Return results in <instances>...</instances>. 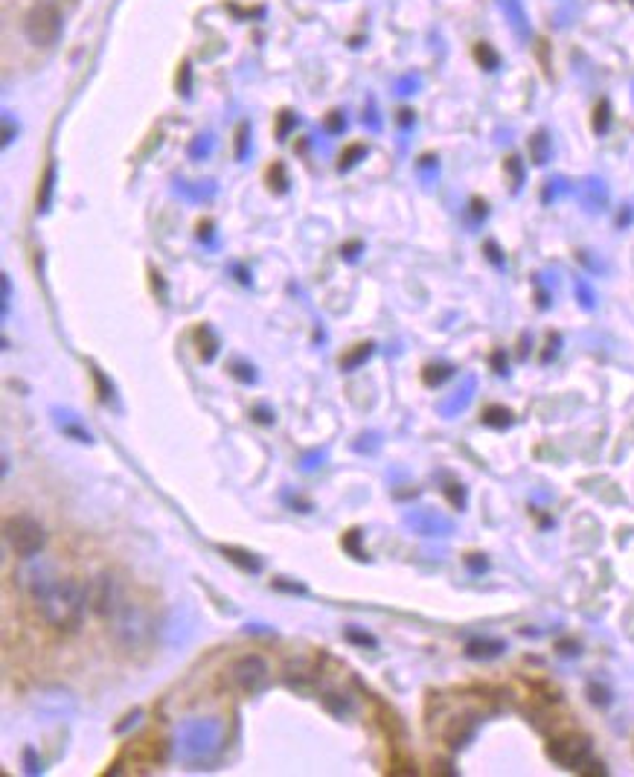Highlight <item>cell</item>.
Wrapping results in <instances>:
<instances>
[{
	"label": "cell",
	"mask_w": 634,
	"mask_h": 777,
	"mask_svg": "<svg viewBox=\"0 0 634 777\" xmlns=\"http://www.w3.org/2000/svg\"><path fill=\"white\" fill-rule=\"evenodd\" d=\"M30 594L38 614L55 632L74 635L82 629L88 614V588H82L74 577H55L53 571H38L30 580Z\"/></svg>",
	"instance_id": "1"
},
{
	"label": "cell",
	"mask_w": 634,
	"mask_h": 777,
	"mask_svg": "<svg viewBox=\"0 0 634 777\" xmlns=\"http://www.w3.org/2000/svg\"><path fill=\"white\" fill-rule=\"evenodd\" d=\"M224 748V722L213 716L190 719L178 728L175 754L186 766H210Z\"/></svg>",
	"instance_id": "2"
},
{
	"label": "cell",
	"mask_w": 634,
	"mask_h": 777,
	"mask_svg": "<svg viewBox=\"0 0 634 777\" xmlns=\"http://www.w3.org/2000/svg\"><path fill=\"white\" fill-rule=\"evenodd\" d=\"M4 539L9 544V551L15 553L18 559H33L45 551L47 544V530L38 518L18 513V515H9L4 522Z\"/></svg>",
	"instance_id": "3"
},
{
	"label": "cell",
	"mask_w": 634,
	"mask_h": 777,
	"mask_svg": "<svg viewBox=\"0 0 634 777\" xmlns=\"http://www.w3.org/2000/svg\"><path fill=\"white\" fill-rule=\"evenodd\" d=\"M230 682L244 696H256L263 693L271 682V667L263 655H239L233 664H230Z\"/></svg>",
	"instance_id": "4"
},
{
	"label": "cell",
	"mask_w": 634,
	"mask_h": 777,
	"mask_svg": "<svg viewBox=\"0 0 634 777\" xmlns=\"http://www.w3.org/2000/svg\"><path fill=\"white\" fill-rule=\"evenodd\" d=\"M125 592L123 583L114 577V573H96L88 585V606L96 617H114L123 606H125Z\"/></svg>",
	"instance_id": "5"
},
{
	"label": "cell",
	"mask_w": 634,
	"mask_h": 777,
	"mask_svg": "<svg viewBox=\"0 0 634 777\" xmlns=\"http://www.w3.org/2000/svg\"><path fill=\"white\" fill-rule=\"evenodd\" d=\"M62 30V15L53 4H35L24 18V33L35 47H47Z\"/></svg>",
	"instance_id": "6"
},
{
	"label": "cell",
	"mask_w": 634,
	"mask_h": 777,
	"mask_svg": "<svg viewBox=\"0 0 634 777\" xmlns=\"http://www.w3.org/2000/svg\"><path fill=\"white\" fill-rule=\"evenodd\" d=\"M547 757L559 762V766L580 772L590 757V740L582 737V733H561V737H553L550 745H547Z\"/></svg>",
	"instance_id": "7"
},
{
	"label": "cell",
	"mask_w": 634,
	"mask_h": 777,
	"mask_svg": "<svg viewBox=\"0 0 634 777\" xmlns=\"http://www.w3.org/2000/svg\"><path fill=\"white\" fill-rule=\"evenodd\" d=\"M111 621H114V635H117L120 646H125V650H137V646H143L146 632H149V621H146V614H143L140 606L125 603Z\"/></svg>",
	"instance_id": "8"
},
{
	"label": "cell",
	"mask_w": 634,
	"mask_h": 777,
	"mask_svg": "<svg viewBox=\"0 0 634 777\" xmlns=\"http://www.w3.org/2000/svg\"><path fill=\"white\" fill-rule=\"evenodd\" d=\"M405 527L422 539H442L454 533V522L434 507H413L405 513Z\"/></svg>",
	"instance_id": "9"
},
{
	"label": "cell",
	"mask_w": 634,
	"mask_h": 777,
	"mask_svg": "<svg viewBox=\"0 0 634 777\" xmlns=\"http://www.w3.org/2000/svg\"><path fill=\"white\" fill-rule=\"evenodd\" d=\"M474 393H478V379H474V376H466V379H463V384H460L451 396H445V399L440 402V405H437L440 416H445V420H454V416H460V413H463V411L471 405Z\"/></svg>",
	"instance_id": "10"
},
{
	"label": "cell",
	"mask_w": 634,
	"mask_h": 777,
	"mask_svg": "<svg viewBox=\"0 0 634 777\" xmlns=\"http://www.w3.org/2000/svg\"><path fill=\"white\" fill-rule=\"evenodd\" d=\"M474 733H478V716H454L451 722L445 725L442 740H445V745H449V748L460 752V748L474 740Z\"/></svg>",
	"instance_id": "11"
},
{
	"label": "cell",
	"mask_w": 634,
	"mask_h": 777,
	"mask_svg": "<svg viewBox=\"0 0 634 777\" xmlns=\"http://www.w3.org/2000/svg\"><path fill=\"white\" fill-rule=\"evenodd\" d=\"M53 420H55V425H59V431H62L64 437L79 440V443H84V445L94 443V434H91L88 428H84V423L79 420V413L64 411V408H53Z\"/></svg>",
	"instance_id": "12"
},
{
	"label": "cell",
	"mask_w": 634,
	"mask_h": 777,
	"mask_svg": "<svg viewBox=\"0 0 634 777\" xmlns=\"http://www.w3.org/2000/svg\"><path fill=\"white\" fill-rule=\"evenodd\" d=\"M503 652H507V641H498V638H471L466 643V655L474 661H489Z\"/></svg>",
	"instance_id": "13"
},
{
	"label": "cell",
	"mask_w": 634,
	"mask_h": 777,
	"mask_svg": "<svg viewBox=\"0 0 634 777\" xmlns=\"http://www.w3.org/2000/svg\"><path fill=\"white\" fill-rule=\"evenodd\" d=\"M222 556H227L236 568L248 571V573H259V571H263V559H259L256 553H251V551H242V548H230V544H222Z\"/></svg>",
	"instance_id": "14"
},
{
	"label": "cell",
	"mask_w": 634,
	"mask_h": 777,
	"mask_svg": "<svg viewBox=\"0 0 634 777\" xmlns=\"http://www.w3.org/2000/svg\"><path fill=\"white\" fill-rule=\"evenodd\" d=\"M483 425L495 428V431H507V428L515 425V413L510 408H503V405H489L483 411Z\"/></svg>",
	"instance_id": "15"
},
{
	"label": "cell",
	"mask_w": 634,
	"mask_h": 777,
	"mask_svg": "<svg viewBox=\"0 0 634 777\" xmlns=\"http://www.w3.org/2000/svg\"><path fill=\"white\" fill-rule=\"evenodd\" d=\"M372 350H376V344H372V341L358 344V347H352L347 355L341 358V370H343V373H352V370H358V367H362L364 362H370Z\"/></svg>",
	"instance_id": "16"
},
{
	"label": "cell",
	"mask_w": 634,
	"mask_h": 777,
	"mask_svg": "<svg viewBox=\"0 0 634 777\" xmlns=\"http://www.w3.org/2000/svg\"><path fill=\"white\" fill-rule=\"evenodd\" d=\"M195 341H198V355H201V362H213L215 358V353H219V338H215V333L210 326H201L198 333H195Z\"/></svg>",
	"instance_id": "17"
},
{
	"label": "cell",
	"mask_w": 634,
	"mask_h": 777,
	"mask_svg": "<svg viewBox=\"0 0 634 777\" xmlns=\"http://www.w3.org/2000/svg\"><path fill=\"white\" fill-rule=\"evenodd\" d=\"M321 704H323V708H326L329 713H332V716H338V719L350 716V713L355 711L352 699H350V696H343V693H323V696H321Z\"/></svg>",
	"instance_id": "18"
},
{
	"label": "cell",
	"mask_w": 634,
	"mask_h": 777,
	"mask_svg": "<svg viewBox=\"0 0 634 777\" xmlns=\"http://www.w3.org/2000/svg\"><path fill=\"white\" fill-rule=\"evenodd\" d=\"M605 198H609V195H605V184L597 181V178H590L585 184V207L590 213H599L605 207Z\"/></svg>",
	"instance_id": "19"
},
{
	"label": "cell",
	"mask_w": 634,
	"mask_h": 777,
	"mask_svg": "<svg viewBox=\"0 0 634 777\" xmlns=\"http://www.w3.org/2000/svg\"><path fill=\"white\" fill-rule=\"evenodd\" d=\"M454 376V367L451 364H428L425 370H422V382L428 384V387H440V384H445Z\"/></svg>",
	"instance_id": "20"
},
{
	"label": "cell",
	"mask_w": 634,
	"mask_h": 777,
	"mask_svg": "<svg viewBox=\"0 0 634 777\" xmlns=\"http://www.w3.org/2000/svg\"><path fill=\"white\" fill-rule=\"evenodd\" d=\"M442 495H445V501H449L454 510H460V513L466 510V503H469V493H466V486H463V483H457V481H445V486H442Z\"/></svg>",
	"instance_id": "21"
},
{
	"label": "cell",
	"mask_w": 634,
	"mask_h": 777,
	"mask_svg": "<svg viewBox=\"0 0 634 777\" xmlns=\"http://www.w3.org/2000/svg\"><path fill=\"white\" fill-rule=\"evenodd\" d=\"M362 542H364V536H362V530H347V533H343V539H341V544H343V551H347L350 556H355L358 563H370V556L364 553V548H362Z\"/></svg>",
	"instance_id": "22"
},
{
	"label": "cell",
	"mask_w": 634,
	"mask_h": 777,
	"mask_svg": "<svg viewBox=\"0 0 634 777\" xmlns=\"http://www.w3.org/2000/svg\"><path fill=\"white\" fill-rule=\"evenodd\" d=\"M227 373H230V376H233L236 382H242V384H256V382H259L256 367L248 364V362H242V358H233V362L227 364Z\"/></svg>",
	"instance_id": "23"
},
{
	"label": "cell",
	"mask_w": 634,
	"mask_h": 777,
	"mask_svg": "<svg viewBox=\"0 0 634 777\" xmlns=\"http://www.w3.org/2000/svg\"><path fill=\"white\" fill-rule=\"evenodd\" d=\"M91 379H94V384H96V393H99V399H103L105 405H111V402H114V396H117V391H114V384L105 379V373L99 370L96 364H91Z\"/></svg>",
	"instance_id": "24"
},
{
	"label": "cell",
	"mask_w": 634,
	"mask_h": 777,
	"mask_svg": "<svg viewBox=\"0 0 634 777\" xmlns=\"http://www.w3.org/2000/svg\"><path fill=\"white\" fill-rule=\"evenodd\" d=\"M352 449L358 454H376L381 449V434H379V431H364L362 437H355Z\"/></svg>",
	"instance_id": "25"
},
{
	"label": "cell",
	"mask_w": 634,
	"mask_h": 777,
	"mask_svg": "<svg viewBox=\"0 0 634 777\" xmlns=\"http://www.w3.org/2000/svg\"><path fill=\"white\" fill-rule=\"evenodd\" d=\"M271 588H273V592H282V594H294V597L309 594V585H306V583L285 580V577H273V580H271Z\"/></svg>",
	"instance_id": "26"
},
{
	"label": "cell",
	"mask_w": 634,
	"mask_h": 777,
	"mask_svg": "<svg viewBox=\"0 0 634 777\" xmlns=\"http://www.w3.org/2000/svg\"><path fill=\"white\" fill-rule=\"evenodd\" d=\"M343 638H347L350 643H358V646H367V650H376V638L370 635V632H362L358 626H350L347 632H343Z\"/></svg>",
	"instance_id": "27"
},
{
	"label": "cell",
	"mask_w": 634,
	"mask_h": 777,
	"mask_svg": "<svg viewBox=\"0 0 634 777\" xmlns=\"http://www.w3.org/2000/svg\"><path fill=\"white\" fill-rule=\"evenodd\" d=\"M588 699L597 704V708H605V704H611V693L609 687H602L599 682H590L588 684Z\"/></svg>",
	"instance_id": "28"
},
{
	"label": "cell",
	"mask_w": 634,
	"mask_h": 777,
	"mask_svg": "<svg viewBox=\"0 0 634 777\" xmlns=\"http://www.w3.org/2000/svg\"><path fill=\"white\" fill-rule=\"evenodd\" d=\"M21 757H24V769H26V774H41V772H45V762L38 760L35 748H30V745H26Z\"/></svg>",
	"instance_id": "29"
},
{
	"label": "cell",
	"mask_w": 634,
	"mask_h": 777,
	"mask_svg": "<svg viewBox=\"0 0 634 777\" xmlns=\"http://www.w3.org/2000/svg\"><path fill=\"white\" fill-rule=\"evenodd\" d=\"M50 193H53V166L47 169L45 181H41V193H38V210H41V213H45L47 204H50Z\"/></svg>",
	"instance_id": "30"
},
{
	"label": "cell",
	"mask_w": 634,
	"mask_h": 777,
	"mask_svg": "<svg viewBox=\"0 0 634 777\" xmlns=\"http://www.w3.org/2000/svg\"><path fill=\"white\" fill-rule=\"evenodd\" d=\"M323 460H326V449H317V452H306V454H302V457H300V466H302V469H306V472H314L317 466H321V463H323Z\"/></svg>",
	"instance_id": "31"
},
{
	"label": "cell",
	"mask_w": 634,
	"mask_h": 777,
	"mask_svg": "<svg viewBox=\"0 0 634 777\" xmlns=\"http://www.w3.org/2000/svg\"><path fill=\"white\" fill-rule=\"evenodd\" d=\"M466 568H469L471 573H486V571H489V559H486L483 553H469V556H466Z\"/></svg>",
	"instance_id": "32"
},
{
	"label": "cell",
	"mask_w": 634,
	"mask_h": 777,
	"mask_svg": "<svg viewBox=\"0 0 634 777\" xmlns=\"http://www.w3.org/2000/svg\"><path fill=\"white\" fill-rule=\"evenodd\" d=\"M532 157H536V164H544L547 157H550V146H547V137H536L532 140Z\"/></svg>",
	"instance_id": "33"
},
{
	"label": "cell",
	"mask_w": 634,
	"mask_h": 777,
	"mask_svg": "<svg viewBox=\"0 0 634 777\" xmlns=\"http://www.w3.org/2000/svg\"><path fill=\"white\" fill-rule=\"evenodd\" d=\"M251 416H253V420H256L259 425H271L273 420H277V413H273V411H271L268 405H253Z\"/></svg>",
	"instance_id": "34"
},
{
	"label": "cell",
	"mask_w": 634,
	"mask_h": 777,
	"mask_svg": "<svg viewBox=\"0 0 634 777\" xmlns=\"http://www.w3.org/2000/svg\"><path fill=\"white\" fill-rule=\"evenodd\" d=\"M556 650H559V655H565V658H576V655L582 652V646L576 643V641H559Z\"/></svg>",
	"instance_id": "35"
},
{
	"label": "cell",
	"mask_w": 634,
	"mask_h": 777,
	"mask_svg": "<svg viewBox=\"0 0 634 777\" xmlns=\"http://www.w3.org/2000/svg\"><path fill=\"white\" fill-rule=\"evenodd\" d=\"M140 719H143V711H132V713H128L117 728H114V733H125V731H132V728L140 722Z\"/></svg>",
	"instance_id": "36"
},
{
	"label": "cell",
	"mask_w": 634,
	"mask_h": 777,
	"mask_svg": "<svg viewBox=\"0 0 634 777\" xmlns=\"http://www.w3.org/2000/svg\"><path fill=\"white\" fill-rule=\"evenodd\" d=\"M580 774H588V777H605V774H609V769H605L602 762L590 760V762H585V766L580 769Z\"/></svg>",
	"instance_id": "37"
},
{
	"label": "cell",
	"mask_w": 634,
	"mask_h": 777,
	"mask_svg": "<svg viewBox=\"0 0 634 777\" xmlns=\"http://www.w3.org/2000/svg\"><path fill=\"white\" fill-rule=\"evenodd\" d=\"M576 297H580V304H582L585 309H594V292H590L585 283L576 285Z\"/></svg>",
	"instance_id": "38"
},
{
	"label": "cell",
	"mask_w": 634,
	"mask_h": 777,
	"mask_svg": "<svg viewBox=\"0 0 634 777\" xmlns=\"http://www.w3.org/2000/svg\"><path fill=\"white\" fill-rule=\"evenodd\" d=\"M492 367H495V373H498V376H510V367H507V353H500V350H498V353L492 355Z\"/></svg>",
	"instance_id": "39"
},
{
	"label": "cell",
	"mask_w": 634,
	"mask_h": 777,
	"mask_svg": "<svg viewBox=\"0 0 634 777\" xmlns=\"http://www.w3.org/2000/svg\"><path fill=\"white\" fill-rule=\"evenodd\" d=\"M559 344H561V338L559 335H550V341H547V353L541 355V362L547 364V362H553V355L559 353Z\"/></svg>",
	"instance_id": "40"
},
{
	"label": "cell",
	"mask_w": 634,
	"mask_h": 777,
	"mask_svg": "<svg viewBox=\"0 0 634 777\" xmlns=\"http://www.w3.org/2000/svg\"><path fill=\"white\" fill-rule=\"evenodd\" d=\"M362 154H364V146H352L347 154H343V164H341V169L352 166V164H355V161H358V157H362Z\"/></svg>",
	"instance_id": "41"
},
{
	"label": "cell",
	"mask_w": 634,
	"mask_h": 777,
	"mask_svg": "<svg viewBox=\"0 0 634 777\" xmlns=\"http://www.w3.org/2000/svg\"><path fill=\"white\" fill-rule=\"evenodd\" d=\"M391 774H416V769L411 766V762H393Z\"/></svg>",
	"instance_id": "42"
},
{
	"label": "cell",
	"mask_w": 634,
	"mask_h": 777,
	"mask_svg": "<svg viewBox=\"0 0 634 777\" xmlns=\"http://www.w3.org/2000/svg\"><path fill=\"white\" fill-rule=\"evenodd\" d=\"M244 632H248V635H265V632H271V626H263V623H248V626H244Z\"/></svg>",
	"instance_id": "43"
},
{
	"label": "cell",
	"mask_w": 634,
	"mask_h": 777,
	"mask_svg": "<svg viewBox=\"0 0 634 777\" xmlns=\"http://www.w3.org/2000/svg\"><path fill=\"white\" fill-rule=\"evenodd\" d=\"M437 772H442V774H454V769L449 766V762H437Z\"/></svg>",
	"instance_id": "44"
}]
</instances>
